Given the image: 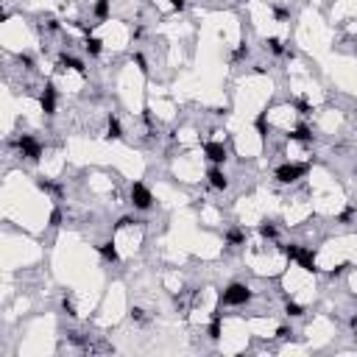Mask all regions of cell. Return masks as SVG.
Returning a JSON list of instances; mask_svg holds the SVG:
<instances>
[{
	"label": "cell",
	"mask_w": 357,
	"mask_h": 357,
	"mask_svg": "<svg viewBox=\"0 0 357 357\" xmlns=\"http://www.w3.org/2000/svg\"><path fill=\"white\" fill-rule=\"evenodd\" d=\"M251 288H248L246 282H232L229 288H226L224 293H221V304H226V307H243V304L251 302Z\"/></svg>",
	"instance_id": "1"
},
{
	"label": "cell",
	"mask_w": 357,
	"mask_h": 357,
	"mask_svg": "<svg viewBox=\"0 0 357 357\" xmlns=\"http://www.w3.org/2000/svg\"><path fill=\"white\" fill-rule=\"evenodd\" d=\"M307 170H310V165H299V162H284L282 168H276V182L279 184H293V182H299V179H304L307 176Z\"/></svg>",
	"instance_id": "2"
},
{
	"label": "cell",
	"mask_w": 357,
	"mask_h": 357,
	"mask_svg": "<svg viewBox=\"0 0 357 357\" xmlns=\"http://www.w3.org/2000/svg\"><path fill=\"white\" fill-rule=\"evenodd\" d=\"M128 198H131V206H134V209H139V212H146V209H151V206H154V195H151V190H148L142 182L131 184Z\"/></svg>",
	"instance_id": "3"
},
{
	"label": "cell",
	"mask_w": 357,
	"mask_h": 357,
	"mask_svg": "<svg viewBox=\"0 0 357 357\" xmlns=\"http://www.w3.org/2000/svg\"><path fill=\"white\" fill-rule=\"evenodd\" d=\"M17 148H20V154H23L25 159H31V162H37V159L42 157V142H39L37 137H31V134H20Z\"/></svg>",
	"instance_id": "4"
},
{
	"label": "cell",
	"mask_w": 357,
	"mask_h": 357,
	"mask_svg": "<svg viewBox=\"0 0 357 357\" xmlns=\"http://www.w3.org/2000/svg\"><path fill=\"white\" fill-rule=\"evenodd\" d=\"M204 154H206V159H209L212 165H224L226 159H229V151H226L224 142H206Z\"/></svg>",
	"instance_id": "5"
},
{
	"label": "cell",
	"mask_w": 357,
	"mask_h": 357,
	"mask_svg": "<svg viewBox=\"0 0 357 357\" xmlns=\"http://www.w3.org/2000/svg\"><path fill=\"white\" fill-rule=\"evenodd\" d=\"M206 179H209V184L215 190H226V187H229V176H226V170L221 168V165H212V168L206 170Z\"/></svg>",
	"instance_id": "6"
},
{
	"label": "cell",
	"mask_w": 357,
	"mask_h": 357,
	"mask_svg": "<svg viewBox=\"0 0 357 357\" xmlns=\"http://www.w3.org/2000/svg\"><path fill=\"white\" fill-rule=\"evenodd\" d=\"M39 103H42V112L45 115H56V87L50 84H45V92H42V98H39Z\"/></svg>",
	"instance_id": "7"
},
{
	"label": "cell",
	"mask_w": 357,
	"mask_h": 357,
	"mask_svg": "<svg viewBox=\"0 0 357 357\" xmlns=\"http://www.w3.org/2000/svg\"><path fill=\"white\" fill-rule=\"evenodd\" d=\"M59 67H64V70H76V73H84V61L76 59V56H61L59 59Z\"/></svg>",
	"instance_id": "8"
},
{
	"label": "cell",
	"mask_w": 357,
	"mask_h": 357,
	"mask_svg": "<svg viewBox=\"0 0 357 357\" xmlns=\"http://www.w3.org/2000/svg\"><path fill=\"white\" fill-rule=\"evenodd\" d=\"M106 137H109V139H120L123 137V126H120V120H117L115 115L106 120Z\"/></svg>",
	"instance_id": "9"
},
{
	"label": "cell",
	"mask_w": 357,
	"mask_h": 357,
	"mask_svg": "<svg viewBox=\"0 0 357 357\" xmlns=\"http://www.w3.org/2000/svg\"><path fill=\"white\" fill-rule=\"evenodd\" d=\"M98 251H101V257L106 262H117V248H115V243H112V240L101 243V246H98Z\"/></svg>",
	"instance_id": "10"
},
{
	"label": "cell",
	"mask_w": 357,
	"mask_h": 357,
	"mask_svg": "<svg viewBox=\"0 0 357 357\" xmlns=\"http://www.w3.org/2000/svg\"><path fill=\"white\" fill-rule=\"evenodd\" d=\"M291 139H299V142H313V131H310L307 126H296L291 134H288Z\"/></svg>",
	"instance_id": "11"
},
{
	"label": "cell",
	"mask_w": 357,
	"mask_h": 357,
	"mask_svg": "<svg viewBox=\"0 0 357 357\" xmlns=\"http://www.w3.org/2000/svg\"><path fill=\"white\" fill-rule=\"evenodd\" d=\"M84 50L90 56H101V50H103V42L98 37H87V42H84Z\"/></svg>",
	"instance_id": "12"
},
{
	"label": "cell",
	"mask_w": 357,
	"mask_h": 357,
	"mask_svg": "<svg viewBox=\"0 0 357 357\" xmlns=\"http://www.w3.org/2000/svg\"><path fill=\"white\" fill-rule=\"evenodd\" d=\"M226 243H229V246H240V243H246V232H243V229H229V232H226Z\"/></svg>",
	"instance_id": "13"
},
{
	"label": "cell",
	"mask_w": 357,
	"mask_h": 357,
	"mask_svg": "<svg viewBox=\"0 0 357 357\" xmlns=\"http://www.w3.org/2000/svg\"><path fill=\"white\" fill-rule=\"evenodd\" d=\"M92 14H95V20H106L109 17V0H98L95 9H92Z\"/></svg>",
	"instance_id": "14"
},
{
	"label": "cell",
	"mask_w": 357,
	"mask_h": 357,
	"mask_svg": "<svg viewBox=\"0 0 357 357\" xmlns=\"http://www.w3.org/2000/svg\"><path fill=\"white\" fill-rule=\"evenodd\" d=\"M260 235L265 237V240H276L279 229H276V226H273V224H268V221H265V224H260Z\"/></svg>",
	"instance_id": "15"
},
{
	"label": "cell",
	"mask_w": 357,
	"mask_h": 357,
	"mask_svg": "<svg viewBox=\"0 0 357 357\" xmlns=\"http://www.w3.org/2000/svg\"><path fill=\"white\" fill-rule=\"evenodd\" d=\"M284 313L291 315V318H299V315H304V307H302V304H296V302H288V304H284Z\"/></svg>",
	"instance_id": "16"
},
{
	"label": "cell",
	"mask_w": 357,
	"mask_h": 357,
	"mask_svg": "<svg viewBox=\"0 0 357 357\" xmlns=\"http://www.w3.org/2000/svg\"><path fill=\"white\" fill-rule=\"evenodd\" d=\"M265 45H268V50H271V53H276V56H279V53H284V45H282V39H276V37H271Z\"/></svg>",
	"instance_id": "17"
},
{
	"label": "cell",
	"mask_w": 357,
	"mask_h": 357,
	"mask_svg": "<svg viewBox=\"0 0 357 357\" xmlns=\"http://www.w3.org/2000/svg\"><path fill=\"white\" fill-rule=\"evenodd\" d=\"M354 212H357V206H346V209L338 215V221H340V224H349V221L354 218Z\"/></svg>",
	"instance_id": "18"
},
{
	"label": "cell",
	"mask_w": 357,
	"mask_h": 357,
	"mask_svg": "<svg viewBox=\"0 0 357 357\" xmlns=\"http://www.w3.org/2000/svg\"><path fill=\"white\" fill-rule=\"evenodd\" d=\"M131 321H137V324H146V321H148V315H146V310H139V307H134V310H131Z\"/></svg>",
	"instance_id": "19"
},
{
	"label": "cell",
	"mask_w": 357,
	"mask_h": 357,
	"mask_svg": "<svg viewBox=\"0 0 357 357\" xmlns=\"http://www.w3.org/2000/svg\"><path fill=\"white\" fill-rule=\"evenodd\" d=\"M61 310H64V313L70 315V318L76 315V307H73V302H70V299H64V302H61Z\"/></svg>",
	"instance_id": "20"
},
{
	"label": "cell",
	"mask_w": 357,
	"mask_h": 357,
	"mask_svg": "<svg viewBox=\"0 0 357 357\" xmlns=\"http://www.w3.org/2000/svg\"><path fill=\"white\" fill-rule=\"evenodd\" d=\"M276 335H279L282 340H288V338L293 335V329H291V327H279V332H276Z\"/></svg>",
	"instance_id": "21"
},
{
	"label": "cell",
	"mask_w": 357,
	"mask_h": 357,
	"mask_svg": "<svg viewBox=\"0 0 357 357\" xmlns=\"http://www.w3.org/2000/svg\"><path fill=\"white\" fill-rule=\"evenodd\" d=\"M170 6H173V9H179V12H182V9L187 6V0H170Z\"/></svg>",
	"instance_id": "22"
},
{
	"label": "cell",
	"mask_w": 357,
	"mask_h": 357,
	"mask_svg": "<svg viewBox=\"0 0 357 357\" xmlns=\"http://www.w3.org/2000/svg\"><path fill=\"white\" fill-rule=\"evenodd\" d=\"M354 48H357V39H354Z\"/></svg>",
	"instance_id": "23"
},
{
	"label": "cell",
	"mask_w": 357,
	"mask_h": 357,
	"mask_svg": "<svg viewBox=\"0 0 357 357\" xmlns=\"http://www.w3.org/2000/svg\"><path fill=\"white\" fill-rule=\"evenodd\" d=\"M354 176H357V168H354Z\"/></svg>",
	"instance_id": "24"
},
{
	"label": "cell",
	"mask_w": 357,
	"mask_h": 357,
	"mask_svg": "<svg viewBox=\"0 0 357 357\" xmlns=\"http://www.w3.org/2000/svg\"><path fill=\"white\" fill-rule=\"evenodd\" d=\"M354 324H357V318H354Z\"/></svg>",
	"instance_id": "25"
}]
</instances>
